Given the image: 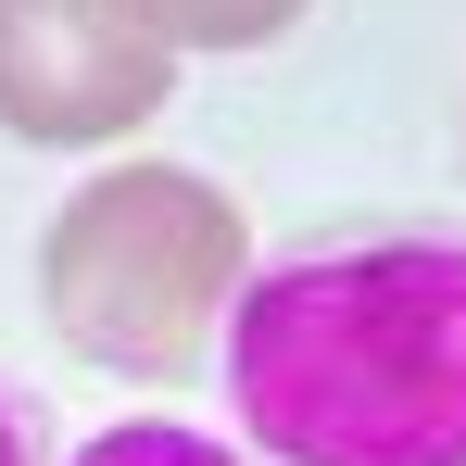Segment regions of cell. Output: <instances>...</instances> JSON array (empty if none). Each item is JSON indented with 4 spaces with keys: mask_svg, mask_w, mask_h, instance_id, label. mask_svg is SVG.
<instances>
[{
    "mask_svg": "<svg viewBox=\"0 0 466 466\" xmlns=\"http://www.w3.org/2000/svg\"><path fill=\"white\" fill-rule=\"evenodd\" d=\"M228 403L278 466H466V239H328L228 303Z\"/></svg>",
    "mask_w": 466,
    "mask_h": 466,
    "instance_id": "cell-1",
    "label": "cell"
},
{
    "mask_svg": "<svg viewBox=\"0 0 466 466\" xmlns=\"http://www.w3.org/2000/svg\"><path fill=\"white\" fill-rule=\"evenodd\" d=\"M239 265H252V228H239V202L215 177H189V164H114V177H88L51 215L38 290H51V328L88 366H114V379H189L202 340H215V315L239 303Z\"/></svg>",
    "mask_w": 466,
    "mask_h": 466,
    "instance_id": "cell-2",
    "label": "cell"
},
{
    "mask_svg": "<svg viewBox=\"0 0 466 466\" xmlns=\"http://www.w3.org/2000/svg\"><path fill=\"white\" fill-rule=\"evenodd\" d=\"M177 51L139 25V0H0V127L38 152H101L152 127Z\"/></svg>",
    "mask_w": 466,
    "mask_h": 466,
    "instance_id": "cell-3",
    "label": "cell"
},
{
    "mask_svg": "<svg viewBox=\"0 0 466 466\" xmlns=\"http://www.w3.org/2000/svg\"><path fill=\"white\" fill-rule=\"evenodd\" d=\"M164 51H265L278 25H303V0H139Z\"/></svg>",
    "mask_w": 466,
    "mask_h": 466,
    "instance_id": "cell-4",
    "label": "cell"
},
{
    "mask_svg": "<svg viewBox=\"0 0 466 466\" xmlns=\"http://www.w3.org/2000/svg\"><path fill=\"white\" fill-rule=\"evenodd\" d=\"M76 466H239V454L202 441V429H177V416H127V429H101Z\"/></svg>",
    "mask_w": 466,
    "mask_h": 466,
    "instance_id": "cell-5",
    "label": "cell"
},
{
    "mask_svg": "<svg viewBox=\"0 0 466 466\" xmlns=\"http://www.w3.org/2000/svg\"><path fill=\"white\" fill-rule=\"evenodd\" d=\"M0 466H25V416L13 403H0Z\"/></svg>",
    "mask_w": 466,
    "mask_h": 466,
    "instance_id": "cell-6",
    "label": "cell"
}]
</instances>
